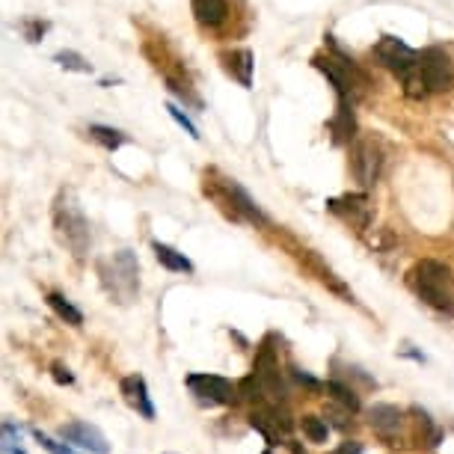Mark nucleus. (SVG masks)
Returning <instances> with one entry per match:
<instances>
[{
    "label": "nucleus",
    "mask_w": 454,
    "mask_h": 454,
    "mask_svg": "<svg viewBox=\"0 0 454 454\" xmlns=\"http://www.w3.org/2000/svg\"><path fill=\"white\" fill-rule=\"evenodd\" d=\"M407 282L416 291V297L431 306V309L454 315V273L449 264L436 259H422L407 273Z\"/></svg>",
    "instance_id": "1"
},
{
    "label": "nucleus",
    "mask_w": 454,
    "mask_h": 454,
    "mask_svg": "<svg viewBox=\"0 0 454 454\" xmlns=\"http://www.w3.org/2000/svg\"><path fill=\"white\" fill-rule=\"evenodd\" d=\"M54 229L59 244L68 247V253L74 259H83L90 253V220L83 214L78 196H74L72 187H63L54 200Z\"/></svg>",
    "instance_id": "2"
},
{
    "label": "nucleus",
    "mask_w": 454,
    "mask_h": 454,
    "mask_svg": "<svg viewBox=\"0 0 454 454\" xmlns=\"http://www.w3.org/2000/svg\"><path fill=\"white\" fill-rule=\"evenodd\" d=\"M205 193H208L232 220H247V223H253V226H270L268 214L253 202V196L247 193L235 178H226L211 169V173H205Z\"/></svg>",
    "instance_id": "3"
},
{
    "label": "nucleus",
    "mask_w": 454,
    "mask_h": 454,
    "mask_svg": "<svg viewBox=\"0 0 454 454\" xmlns=\"http://www.w3.org/2000/svg\"><path fill=\"white\" fill-rule=\"evenodd\" d=\"M98 279L116 303L128 306L140 291V264L131 250H119L98 262Z\"/></svg>",
    "instance_id": "4"
},
{
    "label": "nucleus",
    "mask_w": 454,
    "mask_h": 454,
    "mask_svg": "<svg viewBox=\"0 0 454 454\" xmlns=\"http://www.w3.org/2000/svg\"><path fill=\"white\" fill-rule=\"evenodd\" d=\"M312 63H315V68H321V72L327 74V81L333 83V90H336L339 101L354 105V101L363 96L365 87H368V74L354 63V59L341 54L339 48L333 51V54H327V57H315Z\"/></svg>",
    "instance_id": "5"
},
{
    "label": "nucleus",
    "mask_w": 454,
    "mask_h": 454,
    "mask_svg": "<svg viewBox=\"0 0 454 454\" xmlns=\"http://www.w3.org/2000/svg\"><path fill=\"white\" fill-rule=\"evenodd\" d=\"M413 72L422 78L427 92H445V90H451V83H454L451 59L442 48L419 51V63L413 66Z\"/></svg>",
    "instance_id": "6"
},
{
    "label": "nucleus",
    "mask_w": 454,
    "mask_h": 454,
    "mask_svg": "<svg viewBox=\"0 0 454 454\" xmlns=\"http://www.w3.org/2000/svg\"><path fill=\"white\" fill-rule=\"evenodd\" d=\"M187 389L191 395L200 401L202 407H226L241 395L238 387L226 377H217V374H187Z\"/></svg>",
    "instance_id": "7"
},
{
    "label": "nucleus",
    "mask_w": 454,
    "mask_h": 454,
    "mask_svg": "<svg viewBox=\"0 0 454 454\" xmlns=\"http://www.w3.org/2000/svg\"><path fill=\"white\" fill-rule=\"evenodd\" d=\"M253 377L255 383L262 387V395H264V404H282L288 395L286 383H282V372H279V363L273 356V350L268 345L259 348V356H255V365H253Z\"/></svg>",
    "instance_id": "8"
},
{
    "label": "nucleus",
    "mask_w": 454,
    "mask_h": 454,
    "mask_svg": "<svg viewBox=\"0 0 454 454\" xmlns=\"http://www.w3.org/2000/svg\"><path fill=\"white\" fill-rule=\"evenodd\" d=\"M372 57L383 68H389V72H395V74H407L410 68L419 63V51H413V48L407 45V42H401L395 36H383L372 48Z\"/></svg>",
    "instance_id": "9"
},
{
    "label": "nucleus",
    "mask_w": 454,
    "mask_h": 454,
    "mask_svg": "<svg viewBox=\"0 0 454 454\" xmlns=\"http://www.w3.org/2000/svg\"><path fill=\"white\" fill-rule=\"evenodd\" d=\"M350 169H354V178L363 187H372L377 178H380L383 169V149L380 143L374 140H359L350 152Z\"/></svg>",
    "instance_id": "10"
},
{
    "label": "nucleus",
    "mask_w": 454,
    "mask_h": 454,
    "mask_svg": "<svg viewBox=\"0 0 454 454\" xmlns=\"http://www.w3.org/2000/svg\"><path fill=\"white\" fill-rule=\"evenodd\" d=\"M59 440L68 445H78V449L90 454H107V440L96 425L90 422H66L59 427Z\"/></svg>",
    "instance_id": "11"
},
{
    "label": "nucleus",
    "mask_w": 454,
    "mask_h": 454,
    "mask_svg": "<svg viewBox=\"0 0 454 454\" xmlns=\"http://www.w3.org/2000/svg\"><path fill=\"white\" fill-rule=\"evenodd\" d=\"M119 389H122V398L125 404L137 410L145 422H155V404H152L149 398V387H145V380L140 374H128L122 377V383H119Z\"/></svg>",
    "instance_id": "12"
},
{
    "label": "nucleus",
    "mask_w": 454,
    "mask_h": 454,
    "mask_svg": "<svg viewBox=\"0 0 454 454\" xmlns=\"http://www.w3.org/2000/svg\"><path fill=\"white\" fill-rule=\"evenodd\" d=\"M327 208L333 214H339L341 220H348L350 226L356 229H368V196L365 193H348L339 196V200H330Z\"/></svg>",
    "instance_id": "13"
},
{
    "label": "nucleus",
    "mask_w": 454,
    "mask_h": 454,
    "mask_svg": "<svg viewBox=\"0 0 454 454\" xmlns=\"http://www.w3.org/2000/svg\"><path fill=\"white\" fill-rule=\"evenodd\" d=\"M220 63L226 68L232 78L241 83L244 90L253 87V51L250 48H232V51H223L220 54Z\"/></svg>",
    "instance_id": "14"
},
{
    "label": "nucleus",
    "mask_w": 454,
    "mask_h": 454,
    "mask_svg": "<svg viewBox=\"0 0 454 454\" xmlns=\"http://www.w3.org/2000/svg\"><path fill=\"white\" fill-rule=\"evenodd\" d=\"M191 10L200 27L217 30L229 21V0H191Z\"/></svg>",
    "instance_id": "15"
},
{
    "label": "nucleus",
    "mask_w": 454,
    "mask_h": 454,
    "mask_svg": "<svg viewBox=\"0 0 454 454\" xmlns=\"http://www.w3.org/2000/svg\"><path fill=\"white\" fill-rule=\"evenodd\" d=\"M368 425H372L383 440H392V436L401 431V425H404V413L392 404H374L368 410Z\"/></svg>",
    "instance_id": "16"
},
{
    "label": "nucleus",
    "mask_w": 454,
    "mask_h": 454,
    "mask_svg": "<svg viewBox=\"0 0 454 454\" xmlns=\"http://www.w3.org/2000/svg\"><path fill=\"white\" fill-rule=\"evenodd\" d=\"M330 134H333V143L336 145H345L356 137V119H354V107L348 101H339L336 107V116L330 119Z\"/></svg>",
    "instance_id": "17"
},
{
    "label": "nucleus",
    "mask_w": 454,
    "mask_h": 454,
    "mask_svg": "<svg viewBox=\"0 0 454 454\" xmlns=\"http://www.w3.org/2000/svg\"><path fill=\"white\" fill-rule=\"evenodd\" d=\"M152 253H155V259L164 264L167 270H173V273H193V262L187 259L184 253H178L176 247L155 241V244H152Z\"/></svg>",
    "instance_id": "18"
},
{
    "label": "nucleus",
    "mask_w": 454,
    "mask_h": 454,
    "mask_svg": "<svg viewBox=\"0 0 454 454\" xmlns=\"http://www.w3.org/2000/svg\"><path fill=\"white\" fill-rule=\"evenodd\" d=\"M90 140H96L101 149H107V152H116L119 145H125L128 143V137L122 131H116V128H107V125H90Z\"/></svg>",
    "instance_id": "19"
},
{
    "label": "nucleus",
    "mask_w": 454,
    "mask_h": 454,
    "mask_svg": "<svg viewBox=\"0 0 454 454\" xmlns=\"http://www.w3.org/2000/svg\"><path fill=\"white\" fill-rule=\"evenodd\" d=\"M48 306L57 312V318H63L66 324H72V327H81V324H83L81 309H74V306L68 303L63 294H57V291H51V294H48Z\"/></svg>",
    "instance_id": "20"
},
{
    "label": "nucleus",
    "mask_w": 454,
    "mask_h": 454,
    "mask_svg": "<svg viewBox=\"0 0 454 454\" xmlns=\"http://www.w3.org/2000/svg\"><path fill=\"white\" fill-rule=\"evenodd\" d=\"M327 392H330V398L336 401V404H341V407L348 410V413H359V395H356V389L345 387L341 380H330L327 383Z\"/></svg>",
    "instance_id": "21"
},
{
    "label": "nucleus",
    "mask_w": 454,
    "mask_h": 454,
    "mask_svg": "<svg viewBox=\"0 0 454 454\" xmlns=\"http://www.w3.org/2000/svg\"><path fill=\"white\" fill-rule=\"evenodd\" d=\"M54 63L66 72H81V74H92V63L78 51H57L54 54Z\"/></svg>",
    "instance_id": "22"
},
{
    "label": "nucleus",
    "mask_w": 454,
    "mask_h": 454,
    "mask_svg": "<svg viewBox=\"0 0 454 454\" xmlns=\"http://www.w3.org/2000/svg\"><path fill=\"white\" fill-rule=\"evenodd\" d=\"M0 449H4V454H24L21 427L12 419H4V442H0Z\"/></svg>",
    "instance_id": "23"
},
{
    "label": "nucleus",
    "mask_w": 454,
    "mask_h": 454,
    "mask_svg": "<svg viewBox=\"0 0 454 454\" xmlns=\"http://www.w3.org/2000/svg\"><path fill=\"white\" fill-rule=\"evenodd\" d=\"M303 434L309 436V442H327L330 436V425L327 419H318V416H303Z\"/></svg>",
    "instance_id": "24"
},
{
    "label": "nucleus",
    "mask_w": 454,
    "mask_h": 454,
    "mask_svg": "<svg viewBox=\"0 0 454 454\" xmlns=\"http://www.w3.org/2000/svg\"><path fill=\"white\" fill-rule=\"evenodd\" d=\"M33 436H36V442H39L45 451H51V454H78V451H74L68 442H59V440H54V436L42 434L39 427H33Z\"/></svg>",
    "instance_id": "25"
},
{
    "label": "nucleus",
    "mask_w": 454,
    "mask_h": 454,
    "mask_svg": "<svg viewBox=\"0 0 454 454\" xmlns=\"http://www.w3.org/2000/svg\"><path fill=\"white\" fill-rule=\"evenodd\" d=\"M167 114H169V116H173V119H176V122H178V125H182V128H184V131H187V134H191V137H193V140H200V128H196V125L191 122V116H187V114H184V110H182V107H178V105H167Z\"/></svg>",
    "instance_id": "26"
},
{
    "label": "nucleus",
    "mask_w": 454,
    "mask_h": 454,
    "mask_svg": "<svg viewBox=\"0 0 454 454\" xmlns=\"http://www.w3.org/2000/svg\"><path fill=\"white\" fill-rule=\"evenodd\" d=\"M291 377H294L300 387H306V389H312V392H318V389H321V380H315L312 374H306L303 368H297V365H291Z\"/></svg>",
    "instance_id": "27"
},
{
    "label": "nucleus",
    "mask_w": 454,
    "mask_h": 454,
    "mask_svg": "<svg viewBox=\"0 0 454 454\" xmlns=\"http://www.w3.org/2000/svg\"><path fill=\"white\" fill-rule=\"evenodd\" d=\"M21 33L27 36V42H42V33H45V24L42 21H24Z\"/></svg>",
    "instance_id": "28"
},
{
    "label": "nucleus",
    "mask_w": 454,
    "mask_h": 454,
    "mask_svg": "<svg viewBox=\"0 0 454 454\" xmlns=\"http://www.w3.org/2000/svg\"><path fill=\"white\" fill-rule=\"evenodd\" d=\"M51 377H54L59 387H72V383H74V374L68 372L66 365H59V363H57V365H51Z\"/></svg>",
    "instance_id": "29"
},
{
    "label": "nucleus",
    "mask_w": 454,
    "mask_h": 454,
    "mask_svg": "<svg viewBox=\"0 0 454 454\" xmlns=\"http://www.w3.org/2000/svg\"><path fill=\"white\" fill-rule=\"evenodd\" d=\"M330 454H363V445H359V442H341L339 449H333Z\"/></svg>",
    "instance_id": "30"
}]
</instances>
